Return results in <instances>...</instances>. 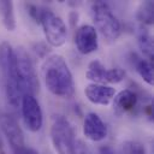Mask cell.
<instances>
[{
	"mask_svg": "<svg viewBox=\"0 0 154 154\" xmlns=\"http://www.w3.org/2000/svg\"><path fill=\"white\" fill-rule=\"evenodd\" d=\"M46 88L55 96L70 99L75 94V82L71 70L60 54H51L42 64Z\"/></svg>",
	"mask_w": 154,
	"mask_h": 154,
	"instance_id": "6da1fadb",
	"label": "cell"
},
{
	"mask_svg": "<svg viewBox=\"0 0 154 154\" xmlns=\"http://www.w3.org/2000/svg\"><path fill=\"white\" fill-rule=\"evenodd\" d=\"M0 66L4 75L5 93L7 101L16 107L22 100V94L18 87L14 48L6 41L0 45Z\"/></svg>",
	"mask_w": 154,
	"mask_h": 154,
	"instance_id": "7a4b0ae2",
	"label": "cell"
},
{
	"mask_svg": "<svg viewBox=\"0 0 154 154\" xmlns=\"http://www.w3.org/2000/svg\"><path fill=\"white\" fill-rule=\"evenodd\" d=\"M49 135L52 144L58 154H77L75 128L65 116H52Z\"/></svg>",
	"mask_w": 154,
	"mask_h": 154,
	"instance_id": "3957f363",
	"label": "cell"
},
{
	"mask_svg": "<svg viewBox=\"0 0 154 154\" xmlns=\"http://www.w3.org/2000/svg\"><path fill=\"white\" fill-rule=\"evenodd\" d=\"M91 19L95 24V30L107 42H114L122 34V24L114 16L111 7L103 1H96L91 5Z\"/></svg>",
	"mask_w": 154,
	"mask_h": 154,
	"instance_id": "277c9868",
	"label": "cell"
},
{
	"mask_svg": "<svg viewBox=\"0 0 154 154\" xmlns=\"http://www.w3.org/2000/svg\"><path fill=\"white\" fill-rule=\"evenodd\" d=\"M16 55V70H17V78H18V87L22 94L24 95H34L38 91V78L36 73L35 65L23 47H18L14 49Z\"/></svg>",
	"mask_w": 154,
	"mask_h": 154,
	"instance_id": "5b68a950",
	"label": "cell"
},
{
	"mask_svg": "<svg viewBox=\"0 0 154 154\" xmlns=\"http://www.w3.org/2000/svg\"><path fill=\"white\" fill-rule=\"evenodd\" d=\"M40 24L42 26L46 41L52 47H60L65 43L67 30L64 20L59 16L43 7L40 17Z\"/></svg>",
	"mask_w": 154,
	"mask_h": 154,
	"instance_id": "8992f818",
	"label": "cell"
},
{
	"mask_svg": "<svg viewBox=\"0 0 154 154\" xmlns=\"http://www.w3.org/2000/svg\"><path fill=\"white\" fill-rule=\"evenodd\" d=\"M20 109L25 128L31 132H37L43 125L42 108L34 95H24L20 100Z\"/></svg>",
	"mask_w": 154,
	"mask_h": 154,
	"instance_id": "52a82bcc",
	"label": "cell"
},
{
	"mask_svg": "<svg viewBox=\"0 0 154 154\" xmlns=\"http://www.w3.org/2000/svg\"><path fill=\"white\" fill-rule=\"evenodd\" d=\"M0 130L5 135L12 153L25 146L24 132L18 122L12 116L2 114L0 117Z\"/></svg>",
	"mask_w": 154,
	"mask_h": 154,
	"instance_id": "ba28073f",
	"label": "cell"
},
{
	"mask_svg": "<svg viewBox=\"0 0 154 154\" xmlns=\"http://www.w3.org/2000/svg\"><path fill=\"white\" fill-rule=\"evenodd\" d=\"M75 45L82 54H90L95 52L99 47L97 31L95 28L89 24H83L77 28L75 32Z\"/></svg>",
	"mask_w": 154,
	"mask_h": 154,
	"instance_id": "9c48e42d",
	"label": "cell"
},
{
	"mask_svg": "<svg viewBox=\"0 0 154 154\" xmlns=\"http://www.w3.org/2000/svg\"><path fill=\"white\" fill-rule=\"evenodd\" d=\"M83 135L93 142H100L107 136V126L95 112H89L83 122Z\"/></svg>",
	"mask_w": 154,
	"mask_h": 154,
	"instance_id": "30bf717a",
	"label": "cell"
},
{
	"mask_svg": "<svg viewBox=\"0 0 154 154\" xmlns=\"http://www.w3.org/2000/svg\"><path fill=\"white\" fill-rule=\"evenodd\" d=\"M84 94L91 103L106 106L113 100L116 95V89L106 84L90 83L84 88Z\"/></svg>",
	"mask_w": 154,
	"mask_h": 154,
	"instance_id": "8fae6325",
	"label": "cell"
},
{
	"mask_svg": "<svg viewBox=\"0 0 154 154\" xmlns=\"http://www.w3.org/2000/svg\"><path fill=\"white\" fill-rule=\"evenodd\" d=\"M138 102V97L131 89H124L113 97V112L120 117L124 113L131 112Z\"/></svg>",
	"mask_w": 154,
	"mask_h": 154,
	"instance_id": "7c38bea8",
	"label": "cell"
},
{
	"mask_svg": "<svg viewBox=\"0 0 154 154\" xmlns=\"http://www.w3.org/2000/svg\"><path fill=\"white\" fill-rule=\"evenodd\" d=\"M137 45L143 53V55L147 58V60H152L154 55V46H153V36L150 35L147 26L140 25L137 29Z\"/></svg>",
	"mask_w": 154,
	"mask_h": 154,
	"instance_id": "4fadbf2b",
	"label": "cell"
},
{
	"mask_svg": "<svg viewBox=\"0 0 154 154\" xmlns=\"http://www.w3.org/2000/svg\"><path fill=\"white\" fill-rule=\"evenodd\" d=\"M131 58H132L131 60H132V64L135 66L136 72L141 76V78H143V81L147 84L153 85L154 75H153V65H152V63L149 60H147V59L140 58L135 53L131 54Z\"/></svg>",
	"mask_w": 154,
	"mask_h": 154,
	"instance_id": "5bb4252c",
	"label": "cell"
},
{
	"mask_svg": "<svg viewBox=\"0 0 154 154\" xmlns=\"http://www.w3.org/2000/svg\"><path fill=\"white\" fill-rule=\"evenodd\" d=\"M106 75H107V69L100 60L94 59L89 63L88 70L85 72L87 79L93 81V83L105 84L106 83Z\"/></svg>",
	"mask_w": 154,
	"mask_h": 154,
	"instance_id": "9a60e30c",
	"label": "cell"
},
{
	"mask_svg": "<svg viewBox=\"0 0 154 154\" xmlns=\"http://www.w3.org/2000/svg\"><path fill=\"white\" fill-rule=\"evenodd\" d=\"M0 13L2 24L8 31H13L16 29V17H14V10H13V2L8 0H1L0 1Z\"/></svg>",
	"mask_w": 154,
	"mask_h": 154,
	"instance_id": "2e32d148",
	"label": "cell"
},
{
	"mask_svg": "<svg viewBox=\"0 0 154 154\" xmlns=\"http://www.w3.org/2000/svg\"><path fill=\"white\" fill-rule=\"evenodd\" d=\"M136 19L143 26L152 25L154 22V2L150 0L143 1L136 11Z\"/></svg>",
	"mask_w": 154,
	"mask_h": 154,
	"instance_id": "e0dca14e",
	"label": "cell"
},
{
	"mask_svg": "<svg viewBox=\"0 0 154 154\" xmlns=\"http://www.w3.org/2000/svg\"><path fill=\"white\" fill-rule=\"evenodd\" d=\"M118 154H147V149L143 143L134 140H128L120 144Z\"/></svg>",
	"mask_w": 154,
	"mask_h": 154,
	"instance_id": "ac0fdd59",
	"label": "cell"
},
{
	"mask_svg": "<svg viewBox=\"0 0 154 154\" xmlns=\"http://www.w3.org/2000/svg\"><path fill=\"white\" fill-rule=\"evenodd\" d=\"M125 77V71L120 67H113V69H107V75H106V83H119L124 79Z\"/></svg>",
	"mask_w": 154,
	"mask_h": 154,
	"instance_id": "d6986e66",
	"label": "cell"
},
{
	"mask_svg": "<svg viewBox=\"0 0 154 154\" xmlns=\"http://www.w3.org/2000/svg\"><path fill=\"white\" fill-rule=\"evenodd\" d=\"M25 6H26V10H28V13L30 14V17L36 23H40V17H41V12H42L43 7H40L37 5H34V4H26Z\"/></svg>",
	"mask_w": 154,
	"mask_h": 154,
	"instance_id": "ffe728a7",
	"label": "cell"
},
{
	"mask_svg": "<svg viewBox=\"0 0 154 154\" xmlns=\"http://www.w3.org/2000/svg\"><path fill=\"white\" fill-rule=\"evenodd\" d=\"M34 51H35V52H36V54H37L38 57H41V58H43V57L46 55V53L48 52V49H47L46 45H45V43H42V42L35 43V45H34Z\"/></svg>",
	"mask_w": 154,
	"mask_h": 154,
	"instance_id": "44dd1931",
	"label": "cell"
},
{
	"mask_svg": "<svg viewBox=\"0 0 154 154\" xmlns=\"http://www.w3.org/2000/svg\"><path fill=\"white\" fill-rule=\"evenodd\" d=\"M13 154H38V152L37 150H35L34 148H31V147H28L26 144L24 146V147H22L20 149H18V150H16V152H13Z\"/></svg>",
	"mask_w": 154,
	"mask_h": 154,
	"instance_id": "7402d4cb",
	"label": "cell"
},
{
	"mask_svg": "<svg viewBox=\"0 0 154 154\" xmlns=\"http://www.w3.org/2000/svg\"><path fill=\"white\" fill-rule=\"evenodd\" d=\"M69 20H70V24H71L72 28L76 26V24H77V22H78V13H77L76 11L70 12V14H69Z\"/></svg>",
	"mask_w": 154,
	"mask_h": 154,
	"instance_id": "603a6c76",
	"label": "cell"
},
{
	"mask_svg": "<svg viewBox=\"0 0 154 154\" xmlns=\"http://www.w3.org/2000/svg\"><path fill=\"white\" fill-rule=\"evenodd\" d=\"M99 154H116V152L109 146H101L99 148Z\"/></svg>",
	"mask_w": 154,
	"mask_h": 154,
	"instance_id": "cb8c5ba5",
	"label": "cell"
},
{
	"mask_svg": "<svg viewBox=\"0 0 154 154\" xmlns=\"http://www.w3.org/2000/svg\"><path fill=\"white\" fill-rule=\"evenodd\" d=\"M1 146H2V143H1V138H0V148H1Z\"/></svg>",
	"mask_w": 154,
	"mask_h": 154,
	"instance_id": "d4e9b609",
	"label": "cell"
},
{
	"mask_svg": "<svg viewBox=\"0 0 154 154\" xmlns=\"http://www.w3.org/2000/svg\"><path fill=\"white\" fill-rule=\"evenodd\" d=\"M1 154H4V153H1Z\"/></svg>",
	"mask_w": 154,
	"mask_h": 154,
	"instance_id": "484cf974",
	"label": "cell"
}]
</instances>
